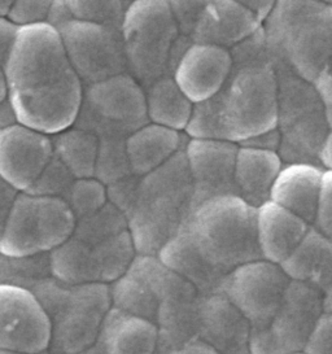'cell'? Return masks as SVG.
<instances>
[{"label":"cell","mask_w":332,"mask_h":354,"mask_svg":"<svg viewBox=\"0 0 332 354\" xmlns=\"http://www.w3.org/2000/svg\"><path fill=\"white\" fill-rule=\"evenodd\" d=\"M1 71L20 125L51 138L75 125L84 86L51 25L19 28Z\"/></svg>","instance_id":"obj_1"},{"label":"cell","mask_w":332,"mask_h":354,"mask_svg":"<svg viewBox=\"0 0 332 354\" xmlns=\"http://www.w3.org/2000/svg\"><path fill=\"white\" fill-rule=\"evenodd\" d=\"M230 51L231 74L216 96L194 106L191 138L240 145L278 126V82L264 29Z\"/></svg>","instance_id":"obj_2"},{"label":"cell","mask_w":332,"mask_h":354,"mask_svg":"<svg viewBox=\"0 0 332 354\" xmlns=\"http://www.w3.org/2000/svg\"><path fill=\"white\" fill-rule=\"evenodd\" d=\"M192 198L185 149L155 171L139 177L133 207L124 216L138 256H158L166 243L186 226Z\"/></svg>","instance_id":"obj_3"},{"label":"cell","mask_w":332,"mask_h":354,"mask_svg":"<svg viewBox=\"0 0 332 354\" xmlns=\"http://www.w3.org/2000/svg\"><path fill=\"white\" fill-rule=\"evenodd\" d=\"M31 293L51 323L52 354H82L98 342L107 314L112 309L109 284H66L53 277Z\"/></svg>","instance_id":"obj_4"},{"label":"cell","mask_w":332,"mask_h":354,"mask_svg":"<svg viewBox=\"0 0 332 354\" xmlns=\"http://www.w3.org/2000/svg\"><path fill=\"white\" fill-rule=\"evenodd\" d=\"M256 216L257 209L237 195L217 196L194 208L186 229L208 260L228 274L262 260Z\"/></svg>","instance_id":"obj_5"},{"label":"cell","mask_w":332,"mask_h":354,"mask_svg":"<svg viewBox=\"0 0 332 354\" xmlns=\"http://www.w3.org/2000/svg\"><path fill=\"white\" fill-rule=\"evenodd\" d=\"M273 59V57H271ZM278 82V149L283 164L320 165V155L330 134L326 106L313 84L290 65L273 59Z\"/></svg>","instance_id":"obj_6"},{"label":"cell","mask_w":332,"mask_h":354,"mask_svg":"<svg viewBox=\"0 0 332 354\" xmlns=\"http://www.w3.org/2000/svg\"><path fill=\"white\" fill-rule=\"evenodd\" d=\"M121 32L127 73L143 88L173 73L179 29L167 1H131Z\"/></svg>","instance_id":"obj_7"},{"label":"cell","mask_w":332,"mask_h":354,"mask_svg":"<svg viewBox=\"0 0 332 354\" xmlns=\"http://www.w3.org/2000/svg\"><path fill=\"white\" fill-rule=\"evenodd\" d=\"M75 225L77 217L64 198L19 194L0 240V254H50L72 238Z\"/></svg>","instance_id":"obj_8"},{"label":"cell","mask_w":332,"mask_h":354,"mask_svg":"<svg viewBox=\"0 0 332 354\" xmlns=\"http://www.w3.org/2000/svg\"><path fill=\"white\" fill-rule=\"evenodd\" d=\"M148 124L145 88L129 73L84 87L77 127L98 138H127Z\"/></svg>","instance_id":"obj_9"},{"label":"cell","mask_w":332,"mask_h":354,"mask_svg":"<svg viewBox=\"0 0 332 354\" xmlns=\"http://www.w3.org/2000/svg\"><path fill=\"white\" fill-rule=\"evenodd\" d=\"M57 32L73 71L84 87L127 73L121 29L73 19Z\"/></svg>","instance_id":"obj_10"},{"label":"cell","mask_w":332,"mask_h":354,"mask_svg":"<svg viewBox=\"0 0 332 354\" xmlns=\"http://www.w3.org/2000/svg\"><path fill=\"white\" fill-rule=\"evenodd\" d=\"M290 281L280 265L253 261L230 271L218 293L223 295L250 326H265L279 309Z\"/></svg>","instance_id":"obj_11"},{"label":"cell","mask_w":332,"mask_h":354,"mask_svg":"<svg viewBox=\"0 0 332 354\" xmlns=\"http://www.w3.org/2000/svg\"><path fill=\"white\" fill-rule=\"evenodd\" d=\"M51 344V323L30 291L0 284V349L39 354Z\"/></svg>","instance_id":"obj_12"},{"label":"cell","mask_w":332,"mask_h":354,"mask_svg":"<svg viewBox=\"0 0 332 354\" xmlns=\"http://www.w3.org/2000/svg\"><path fill=\"white\" fill-rule=\"evenodd\" d=\"M323 310V291L290 281L279 309L265 324L277 354L304 352Z\"/></svg>","instance_id":"obj_13"},{"label":"cell","mask_w":332,"mask_h":354,"mask_svg":"<svg viewBox=\"0 0 332 354\" xmlns=\"http://www.w3.org/2000/svg\"><path fill=\"white\" fill-rule=\"evenodd\" d=\"M238 148L237 143L219 139L191 138L187 142L185 155L194 187L192 210L209 198L237 195L234 170Z\"/></svg>","instance_id":"obj_14"},{"label":"cell","mask_w":332,"mask_h":354,"mask_svg":"<svg viewBox=\"0 0 332 354\" xmlns=\"http://www.w3.org/2000/svg\"><path fill=\"white\" fill-rule=\"evenodd\" d=\"M52 157L51 136L20 124L0 131V178L19 194L29 192Z\"/></svg>","instance_id":"obj_15"},{"label":"cell","mask_w":332,"mask_h":354,"mask_svg":"<svg viewBox=\"0 0 332 354\" xmlns=\"http://www.w3.org/2000/svg\"><path fill=\"white\" fill-rule=\"evenodd\" d=\"M234 66L231 51L214 44L191 43L179 57L173 80L194 105L221 91Z\"/></svg>","instance_id":"obj_16"},{"label":"cell","mask_w":332,"mask_h":354,"mask_svg":"<svg viewBox=\"0 0 332 354\" xmlns=\"http://www.w3.org/2000/svg\"><path fill=\"white\" fill-rule=\"evenodd\" d=\"M249 336L248 319L223 295L201 297L197 342L218 354H250Z\"/></svg>","instance_id":"obj_17"},{"label":"cell","mask_w":332,"mask_h":354,"mask_svg":"<svg viewBox=\"0 0 332 354\" xmlns=\"http://www.w3.org/2000/svg\"><path fill=\"white\" fill-rule=\"evenodd\" d=\"M261 25L243 1H207L191 41L230 50L259 32Z\"/></svg>","instance_id":"obj_18"},{"label":"cell","mask_w":332,"mask_h":354,"mask_svg":"<svg viewBox=\"0 0 332 354\" xmlns=\"http://www.w3.org/2000/svg\"><path fill=\"white\" fill-rule=\"evenodd\" d=\"M324 170L313 164H283L271 188L270 201L313 226L318 212Z\"/></svg>","instance_id":"obj_19"},{"label":"cell","mask_w":332,"mask_h":354,"mask_svg":"<svg viewBox=\"0 0 332 354\" xmlns=\"http://www.w3.org/2000/svg\"><path fill=\"white\" fill-rule=\"evenodd\" d=\"M157 259L167 269L192 284L201 297L218 293L228 275V272L218 269L199 250L186 226L166 243Z\"/></svg>","instance_id":"obj_20"},{"label":"cell","mask_w":332,"mask_h":354,"mask_svg":"<svg viewBox=\"0 0 332 354\" xmlns=\"http://www.w3.org/2000/svg\"><path fill=\"white\" fill-rule=\"evenodd\" d=\"M311 225L268 201L257 208L256 229L262 260L282 265L299 247Z\"/></svg>","instance_id":"obj_21"},{"label":"cell","mask_w":332,"mask_h":354,"mask_svg":"<svg viewBox=\"0 0 332 354\" xmlns=\"http://www.w3.org/2000/svg\"><path fill=\"white\" fill-rule=\"evenodd\" d=\"M282 167L278 152L239 146L234 170L237 195L250 207L259 208L270 201L271 188Z\"/></svg>","instance_id":"obj_22"},{"label":"cell","mask_w":332,"mask_h":354,"mask_svg":"<svg viewBox=\"0 0 332 354\" xmlns=\"http://www.w3.org/2000/svg\"><path fill=\"white\" fill-rule=\"evenodd\" d=\"M158 328L154 323L112 308L95 344L99 354H156Z\"/></svg>","instance_id":"obj_23"},{"label":"cell","mask_w":332,"mask_h":354,"mask_svg":"<svg viewBox=\"0 0 332 354\" xmlns=\"http://www.w3.org/2000/svg\"><path fill=\"white\" fill-rule=\"evenodd\" d=\"M183 136L164 126L147 124L126 138L124 148L130 171L145 177L163 167L181 151Z\"/></svg>","instance_id":"obj_24"},{"label":"cell","mask_w":332,"mask_h":354,"mask_svg":"<svg viewBox=\"0 0 332 354\" xmlns=\"http://www.w3.org/2000/svg\"><path fill=\"white\" fill-rule=\"evenodd\" d=\"M280 268L290 281L324 291L332 284V240L311 226L299 247Z\"/></svg>","instance_id":"obj_25"},{"label":"cell","mask_w":332,"mask_h":354,"mask_svg":"<svg viewBox=\"0 0 332 354\" xmlns=\"http://www.w3.org/2000/svg\"><path fill=\"white\" fill-rule=\"evenodd\" d=\"M148 121L170 130H186L194 106L172 75L161 77L145 88Z\"/></svg>","instance_id":"obj_26"},{"label":"cell","mask_w":332,"mask_h":354,"mask_svg":"<svg viewBox=\"0 0 332 354\" xmlns=\"http://www.w3.org/2000/svg\"><path fill=\"white\" fill-rule=\"evenodd\" d=\"M53 155L57 157L75 179L95 177L99 153V138L77 126L52 136Z\"/></svg>","instance_id":"obj_27"},{"label":"cell","mask_w":332,"mask_h":354,"mask_svg":"<svg viewBox=\"0 0 332 354\" xmlns=\"http://www.w3.org/2000/svg\"><path fill=\"white\" fill-rule=\"evenodd\" d=\"M112 308L148 322L157 323L160 300L149 284L134 271L127 270L120 279L109 284Z\"/></svg>","instance_id":"obj_28"},{"label":"cell","mask_w":332,"mask_h":354,"mask_svg":"<svg viewBox=\"0 0 332 354\" xmlns=\"http://www.w3.org/2000/svg\"><path fill=\"white\" fill-rule=\"evenodd\" d=\"M50 254L8 257L0 254V284L33 291L42 281L51 278Z\"/></svg>","instance_id":"obj_29"},{"label":"cell","mask_w":332,"mask_h":354,"mask_svg":"<svg viewBox=\"0 0 332 354\" xmlns=\"http://www.w3.org/2000/svg\"><path fill=\"white\" fill-rule=\"evenodd\" d=\"M73 19L116 29L122 28L129 1H66Z\"/></svg>","instance_id":"obj_30"},{"label":"cell","mask_w":332,"mask_h":354,"mask_svg":"<svg viewBox=\"0 0 332 354\" xmlns=\"http://www.w3.org/2000/svg\"><path fill=\"white\" fill-rule=\"evenodd\" d=\"M78 218L91 216L108 204L107 187L96 178L75 179L64 198Z\"/></svg>","instance_id":"obj_31"},{"label":"cell","mask_w":332,"mask_h":354,"mask_svg":"<svg viewBox=\"0 0 332 354\" xmlns=\"http://www.w3.org/2000/svg\"><path fill=\"white\" fill-rule=\"evenodd\" d=\"M75 178L65 167L62 161L53 155L50 164L43 170L34 186L29 189L30 194L37 196H48V198H65L69 189L72 187Z\"/></svg>","instance_id":"obj_32"},{"label":"cell","mask_w":332,"mask_h":354,"mask_svg":"<svg viewBox=\"0 0 332 354\" xmlns=\"http://www.w3.org/2000/svg\"><path fill=\"white\" fill-rule=\"evenodd\" d=\"M52 1H12L7 19L17 28H25L47 22Z\"/></svg>","instance_id":"obj_33"},{"label":"cell","mask_w":332,"mask_h":354,"mask_svg":"<svg viewBox=\"0 0 332 354\" xmlns=\"http://www.w3.org/2000/svg\"><path fill=\"white\" fill-rule=\"evenodd\" d=\"M313 226L332 240V170H324L318 212Z\"/></svg>","instance_id":"obj_34"},{"label":"cell","mask_w":332,"mask_h":354,"mask_svg":"<svg viewBox=\"0 0 332 354\" xmlns=\"http://www.w3.org/2000/svg\"><path fill=\"white\" fill-rule=\"evenodd\" d=\"M304 352L306 354H332V314H322Z\"/></svg>","instance_id":"obj_35"},{"label":"cell","mask_w":332,"mask_h":354,"mask_svg":"<svg viewBox=\"0 0 332 354\" xmlns=\"http://www.w3.org/2000/svg\"><path fill=\"white\" fill-rule=\"evenodd\" d=\"M17 32L19 28L15 24H12L7 17H0V69H3L10 56Z\"/></svg>","instance_id":"obj_36"},{"label":"cell","mask_w":332,"mask_h":354,"mask_svg":"<svg viewBox=\"0 0 332 354\" xmlns=\"http://www.w3.org/2000/svg\"><path fill=\"white\" fill-rule=\"evenodd\" d=\"M313 86L315 87L324 106H332V56L313 81Z\"/></svg>","instance_id":"obj_37"},{"label":"cell","mask_w":332,"mask_h":354,"mask_svg":"<svg viewBox=\"0 0 332 354\" xmlns=\"http://www.w3.org/2000/svg\"><path fill=\"white\" fill-rule=\"evenodd\" d=\"M19 192L0 178V240Z\"/></svg>","instance_id":"obj_38"},{"label":"cell","mask_w":332,"mask_h":354,"mask_svg":"<svg viewBox=\"0 0 332 354\" xmlns=\"http://www.w3.org/2000/svg\"><path fill=\"white\" fill-rule=\"evenodd\" d=\"M73 20L72 12L68 7L66 1H52L51 8L48 12L47 24L59 30L62 25Z\"/></svg>","instance_id":"obj_39"},{"label":"cell","mask_w":332,"mask_h":354,"mask_svg":"<svg viewBox=\"0 0 332 354\" xmlns=\"http://www.w3.org/2000/svg\"><path fill=\"white\" fill-rule=\"evenodd\" d=\"M17 117L10 105L8 97L0 103V131L6 130L10 126L17 125Z\"/></svg>","instance_id":"obj_40"},{"label":"cell","mask_w":332,"mask_h":354,"mask_svg":"<svg viewBox=\"0 0 332 354\" xmlns=\"http://www.w3.org/2000/svg\"><path fill=\"white\" fill-rule=\"evenodd\" d=\"M170 354H218L214 352L212 348H209L205 344L200 343V342H194V343L188 344L186 346H183L182 349L174 351Z\"/></svg>","instance_id":"obj_41"},{"label":"cell","mask_w":332,"mask_h":354,"mask_svg":"<svg viewBox=\"0 0 332 354\" xmlns=\"http://www.w3.org/2000/svg\"><path fill=\"white\" fill-rule=\"evenodd\" d=\"M320 162L326 170H332V131L327 136L320 155Z\"/></svg>","instance_id":"obj_42"},{"label":"cell","mask_w":332,"mask_h":354,"mask_svg":"<svg viewBox=\"0 0 332 354\" xmlns=\"http://www.w3.org/2000/svg\"><path fill=\"white\" fill-rule=\"evenodd\" d=\"M323 310L332 314V284L323 291Z\"/></svg>","instance_id":"obj_43"},{"label":"cell","mask_w":332,"mask_h":354,"mask_svg":"<svg viewBox=\"0 0 332 354\" xmlns=\"http://www.w3.org/2000/svg\"><path fill=\"white\" fill-rule=\"evenodd\" d=\"M8 97V90H7V84H6V78L3 71L0 69V103L4 102Z\"/></svg>","instance_id":"obj_44"},{"label":"cell","mask_w":332,"mask_h":354,"mask_svg":"<svg viewBox=\"0 0 332 354\" xmlns=\"http://www.w3.org/2000/svg\"><path fill=\"white\" fill-rule=\"evenodd\" d=\"M12 1L10 0H0V17H7L10 13Z\"/></svg>","instance_id":"obj_45"},{"label":"cell","mask_w":332,"mask_h":354,"mask_svg":"<svg viewBox=\"0 0 332 354\" xmlns=\"http://www.w3.org/2000/svg\"><path fill=\"white\" fill-rule=\"evenodd\" d=\"M324 115H326V121H327V125H329V129H330V133L332 131V106L330 108H326V111H324Z\"/></svg>","instance_id":"obj_46"},{"label":"cell","mask_w":332,"mask_h":354,"mask_svg":"<svg viewBox=\"0 0 332 354\" xmlns=\"http://www.w3.org/2000/svg\"><path fill=\"white\" fill-rule=\"evenodd\" d=\"M82 354H99V352H98V349H96V348H95V345H93L91 349H89L87 352H84V353Z\"/></svg>","instance_id":"obj_47"},{"label":"cell","mask_w":332,"mask_h":354,"mask_svg":"<svg viewBox=\"0 0 332 354\" xmlns=\"http://www.w3.org/2000/svg\"><path fill=\"white\" fill-rule=\"evenodd\" d=\"M0 354H24V353H19V352H10V351H1V349H0Z\"/></svg>","instance_id":"obj_48"},{"label":"cell","mask_w":332,"mask_h":354,"mask_svg":"<svg viewBox=\"0 0 332 354\" xmlns=\"http://www.w3.org/2000/svg\"><path fill=\"white\" fill-rule=\"evenodd\" d=\"M293 354H306L305 352H299V353H293Z\"/></svg>","instance_id":"obj_49"},{"label":"cell","mask_w":332,"mask_h":354,"mask_svg":"<svg viewBox=\"0 0 332 354\" xmlns=\"http://www.w3.org/2000/svg\"><path fill=\"white\" fill-rule=\"evenodd\" d=\"M50 354H52V353H50Z\"/></svg>","instance_id":"obj_50"}]
</instances>
